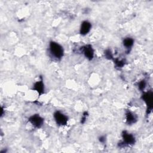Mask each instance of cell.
<instances>
[{"instance_id": "obj_10", "label": "cell", "mask_w": 153, "mask_h": 153, "mask_svg": "<svg viewBox=\"0 0 153 153\" xmlns=\"http://www.w3.org/2000/svg\"><path fill=\"white\" fill-rule=\"evenodd\" d=\"M123 44L124 47L128 50V51H129L134 44V39L131 37H126L124 38Z\"/></svg>"}, {"instance_id": "obj_8", "label": "cell", "mask_w": 153, "mask_h": 153, "mask_svg": "<svg viewBox=\"0 0 153 153\" xmlns=\"http://www.w3.org/2000/svg\"><path fill=\"white\" fill-rule=\"evenodd\" d=\"M91 29V23L87 20H84L81 23V26L79 28V33L82 36L86 35L90 32Z\"/></svg>"}, {"instance_id": "obj_5", "label": "cell", "mask_w": 153, "mask_h": 153, "mask_svg": "<svg viewBox=\"0 0 153 153\" xmlns=\"http://www.w3.org/2000/svg\"><path fill=\"white\" fill-rule=\"evenodd\" d=\"M28 121L35 128H41L44 124V118L39 114H33L28 118Z\"/></svg>"}, {"instance_id": "obj_6", "label": "cell", "mask_w": 153, "mask_h": 153, "mask_svg": "<svg viewBox=\"0 0 153 153\" xmlns=\"http://www.w3.org/2000/svg\"><path fill=\"white\" fill-rule=\"evenodd\" d=\"M81 52L88 60H91L94 58V50L90 44H86L82 47Z\"/></svg>"}, {"instance_id": "obj_2", "label": "cell", "mask_w": 153, "mask_h": 153, "mask_svg": "<svg viewBox=\"0 0 153 153\" xmlns=\"http://www.w3.org/2000/svg\"><path fill=\"white\" fill-rule=\"evenodd\" d=\"M142 99L146 106V115H148L152 112L153 104V93L151 90L143 92L141 96Z\"/></svg>"}, {"instance_id": "obj_3", "label": "cell", "mask_w": 153, "mask_h": 153, "mask_svg": "<svg viewBox=\"0 0 153 153\" xmlns=\"http://www.w3.org/2000/svg\"><path fill=\"white\" fill-rule=\"evenodd\" d=\"M53 118L56 123L59 126H66L68 123V116H66L60 111H56L53 114Z\"/></svg>"}, {"instance_id": "obj_12", "label": "cell", "mask_w": 153, "mask_h": 153, "mask_svg": "<svg viewBox=\"0 0 153 153\" xmlns=\"http://www.w3.org/2000/svg\"><path fill=\"white\" fill-rule=\"evenodd\" d=\"M104 55H105V58L108 60H113L114 59L113 54H112L111 50L109 49H106L104 51Z\"/></svg>"}, {"instance_id": "obj_7", "label": "cell", "mask_w": 153, "mask_h": 153, "mask_svg": "<svg viewBox=\"0 0 153 153\" xmlns=\"http://www.w3.org/2000/svg\"><path fill=\"white\" fill-rule=\"evenodd\" d=\"M32 90L36 91L39 96H41L44 93L45 91V87H44V84L43 82V79L41 76L40 79L39 81H36L32 87Z\"/></svg>"}, {"instance_id": "obj_14", "label": "cell", "mask_w": 153, "mask_h": 153, "mask_svg": "<svg viewBox=\"0 0 153 153\" xmlns=\"http://www.w3.org/2000/svg\"><path fill=\"white\" fill-rule=\"evenodd\" d=\"M88 116V113L87 112H84L83 115H82V117H81V123L82 124H84L85 121H86V119H87V117Z\"/></svg>"}, {"instance_id": "obj_15", "label": "cell", "mask_w": 153, "mask_h": 153, "mask_svg": "<svg viewBox=\"0 0 153 153\" xmlns=\"http://www.w3.org/2000/svg\"><path fill=\"white\" fill-rule=\"evenodd\" d=\"M99 142H100V143H105V142H106V137H105V136H100V137H99Z\"/></svg>"}, {"instance_id": "obj_4", "label": "cell", "mask_w": 153, "mask_h": 153, "mask_svg": "<svg viewBox=\"0 0 153 153\" xmlns=\"http://www.w3.org/2000/svg\"><path fill=\"white\" fill-rule=\"evenodd\" d=\"M121 136L123 139L122 144L123 146H130L133 145L136 142V138L134 136L127 131L126 130H123L121 133Z\"/></svg>"}, {"instance_id": "obj_11", "label": "cell", "mask_w": 153, "mask_h": 153, "mask_svg": "<svg viewBox=\"0 0 153 153\" xmlns=\"http://www.w3.org/2000/svg\"><path fill=\"white\" fill-rule=\"evenodd\" d=\"M114 63L116 66V67L118 68H121L124 66V65H125V61L124 60H120L118 59H113Z\"/></svg>"}, {"instance_id": "obj_9", "label": "cell", "mask_w": 153, "mask_h": 153, "mask_svg": "<svg viewBox=\"0 0 153 153\" xmlns=\"http://www.w3.org/2000/svg\"><path fill=\"white\" fill-rule=\"evenodd\" d=\"M126 120L128 125H132L136 123L137 118L136 114L130 111H127L126 112Z\"/></svg>"}, {"instance_id": "obj_1", "label": "cell", "mask_w": 153, "mask_h": 153, "mask_svg": "<svg viewBox=\"0 0 153 153\" xmlns=\"http://www.w3.org/2000/svg\"><path fill=\"white\" fill-rule=\"evenodd\" d=\"M49 51L50 54L57 60L61 59L64 55L63 47L57 42L51 41L49 43Z\"/></svg>"}, {"instance_id": "obj_13", "label": "cell", "mask_w": 153, "mask_h": 153, "mask_svg": "<svg viewBox=\"0 0 153 153\" xmlns=\"http://www.w3.org/2000/svg\"><path fill=\"white\" fill-rule=\"evenodd\" d=\"M146 82L145 81V80L143 79V80H141L140 81H139L138 83H137V87H138V88L141 91H143L145 87H146Z\"/></svg>"}]
</instances>
